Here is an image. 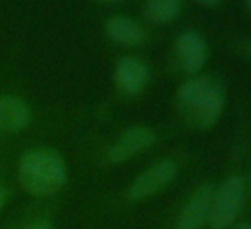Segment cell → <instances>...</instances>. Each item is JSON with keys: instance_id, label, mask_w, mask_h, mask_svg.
<instances>
[{"instance_id": "11", "label": "cell", "mask_w": 251, "mask_h": 229, "mask_svg": "<svg viewBox=\"0 0 251 229\" xmlns=\"http://www.w3.org/2000/svg\"><path fill=\"white\" fill-rule=\"evenodd\" d=\"M144 12L155 24L171 23L181 12V0H147Z\"/></svg>"}, {"instance_id": "19", "label": "cell", "mask_w": 251, "mask_h": 229, "mask_svg": "<svg viewBox=\"0 0 251 229\" xmlns=\"http://www.w3.org/2000/svg\"><path fill=\"white\" fill-rule=\"evenodd\" d=\"M250 53H251V48H250Z\"/></svg>"}, {"instance_id": "14", "label": "cell", "mask_w": 251, "mask_h": 229, "mask_svg": "<svg viewBox=\"0 0 251 229\" xmlns=\"http://www.w3.org/2000/svg\"><path fill=\"white\" fill-rule=\"evenodd\" d=\"M200 3H203V5H217L221 0H199Z\"/></svg>"}, {"instance_id": "12", "label": "cell", "mask_w": 251, "mask_h": 229, "mask_svg": "<svg viewBox=\"0 0 251 229\" xmlns=\"http://www.w3.org/2000/svg\"><path fill=\"white\" fill-rule=\"evenodd\" d=\"M23 229H53V226L48 221H36V223H31L27 226H24Z\"/></svg>"}, {"instance_id": "8", "label": "cell", "mask_w": 251, "mask_h": 229, "mask_svg": "<svg viewBox=\"0 0 251 229\" xmlns=\"http://www.w3.org/2000/svg\"><path fill=\"white\" fill-rule=\"evenodd\" d=\"M176 57L186 74H199L203 69L205 62L208 58V48L205 40L200 34L193 31L181 33L176 38Z\"/></svg>"}, {"instance_id": "17", "label": "cell", "mask_w": 251, "mask_h": 229, "mask_svg": "<svg viewBox=\"0 0 251 229\" xmlns=\"http://www.w3.org/2000/svg\"><path fill=\"white\" fill-rule=\"evenodd\" d=\"M101 2H115V0H101Z\"/></svg>"}, {"instance_id": "13", "label": "cell", "mask_w": 251, "mask_h": 229, "mask_svg": "<svg viewBox=\"0 0 251 229\" xmlns=\"http://www.w3.org/2000/svg\"><path fill=\"white\" fill-rule=\"evenodd\" d=\"M3 204H5V188L0 185V210H2Z\"/></svg>"}, {"instance_id": "6", "label": "cell", "mask_w": 251, "mask_h": 229, "mask_svg": "<svg viewBox=\"0 0 251 229\" xmlns=\"http://www.w3.org/2000/svg\"><path fill=\"white\" fill-rule=\"evenodd\" d=\"M212 197H214V185L203 183L200 185L188 202L185 204L181 214L178 217L176 229H201L208 223L212 207Z\"/></svg>"}, {"instance_id": "15", "label": "cell", "mask_w": 251, "mask_h": 229, "mask_svg": "<svg viewBox=\"0 0 251 229\" xmlns=\"http://www.w3.org/2000/svg\"><path fill=\"white\" fill-rule=\"evenodd\" d=\"M232 229H251V224H248V223H241V224H236L234 228Z\"/></svg>"}, {"instance_id": "2", "label": "cell", "mask_w": 251, "mask_h": 229, "mask_svg": "<svg viewBox=\"0 0 251 229\" xmlns=\"http://www.w3.org/2000/svg\"><path fill=\"white\" fill-rule=\"evenodd\" d=\"M19 181L27 193L48 197L56 193L67 181V168L56 151L38 147L21 157Z\"/></svg>"}, {"instance_id": "3", "label": "cell", "mask_w": 251, "mask_h": 229, "mask_svg": "<svg viewBox=\"0 0 251 229\" xmlns=\"http://www.w3.org/2000/svg\"><path fill=\"white\" fill-rule=\"evenodd\" d=\"M245 200V181L241 176L227 178L212 197L208 224L212 229H227L238 217Z\"/></svg>"}, {"instance_id": "10", "label": "cell", "mask_w": 251, "mask_h": 229, "mask_svg": "<svg viewBox=\"0 0 251 229\" xmlns=\"http://www.w3.org/2000/svg\"><path fill=\"white\" fill-rule=\"evenodd\" d=\"M104 29L106 34L109 36V40L126 48L139 47L146 40V33H144L142 27L135 21H132L130 17L125 16L109 17L104 24Z\"/></svg>"}, {"instance_id": "9", "label": "cell", "mask_w": 251, "mask_h": 229, "mask_svg": "<svg viewBox=\"0 0 251 229\" xmlns=\"http://www.w3.org/2000/svg\"><path fill=\"white\" fill-rule=\"evenodd\" d=\"M31 120L29 106L21 98H0V133H16L26 128Z\"/></svg>"}, {"instance_id": "4", "label": "cell", "mask_w": 251, "mask_h": 229, "mask_svg": "<svg viewBox=\"0 0 251 229\" xmlns=\"http://www.w3.org/2000/svg\"><path fill=\"white\" fill-rule=\"evenodd\" d=\"M176 173H178V166H176L175 161H159V163L152 164L149 170H146L142 175L137 176L135 181L130 185L126 197L130 200H142L155 195L175 179Z\"/></svg>"}, {"instance_id": "18", "label": "cell", "mask_w": 251, "mask_h": 229, "mask_svg": "<svg viewBox=\"0 0 251 229\" xmlns=\"http://www.w3.org/2000/svg\"><path fill=\"white\" fill-rule=\"evenodd\" d=\"M250 192H251V178H250Z\"/></svg>"}, {"instance_id": "16", "label": "cell", "mask_w": 251, "mask_h": 229, "mask_svg": "<svg viewBox=\"0 0 251 229\" xmlns=\"http://www.w3.org/2000/svg\"><path fill=\"white\" fill-rule=\"evenodd\" d=\"M248 10L251 12V0H248Z\"/></svg>"}, {"instance_id": "7", "label": "cell", "mask_w": 251, "mask_h": 229, "mask_svg": "<svg viewBox=\"0 0 251 229\" xmlns=\"http://www.w3.org/2000/svg\"><path fill=\"white\" fill-rule=\"evenodd\" d=\"M149 65L135 57H123L115 65V82L122 93L137 96L149 82Z\"/></svg>"}, {"instance_id": "1", "label": "cell", "mask_w": 251, "mask_h": 229, "mask_svg": "<svg viewBox=\"0 0 251 229\" xmlns=\"http://www.w3.org/2000/svg\"><path fill=\"white\" fill-rule=\"evenodd\" d=\"M178 110L193 128H210L224 110V91L215 79L199 76L186 80L178 91Z\"/></svg>"}, {"instance_id": "5", "label": "cell", "mask_w": 251, "mask_h": 229, "mask_svg": "<svg viewBox=\"0 0 251 229\" xmlns=\"http://www.w3.org/2000/svg\"><path fill=\"white\" fill-rule=\"evenodd\" d=\"M154 142L155 132L152 128H149V127H132V128L125 130L118 137V140L109 147L108 159L113 164L123 163V161L137 156L142 151L149 149Z\"/></svg>"}]
</instances>
